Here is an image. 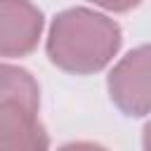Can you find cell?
Listing matches in <instances>:
<instances>
[{"instance_id": "cell-2", "label": "cell", "mask_w": 151, "mask_h": 151, "mask_svg": "<svg viewBox=\"0 0 151 151\" xmlns=\"http://www.w3.org/2000/svg\"><path fill=\"white\" fill-rule=\"evenodd\" d=\"M38 109L35 78L26 68L0 64V151H50Z\"/></svg>"}, {"instance_id": "cell-1", "label": "cell", "mask_w": 151, "mask_h": 151, "mask_svg": "<svg viewBox=\"0 0 151 151\" xmlns=\"http://www.w3.org/2000/svg\"><path fill=\"white\" fill-rule=\"evenodd\" d=\"M120 26L87 7H71L54 17L47 35L50 61L73 76H90L111 64L120 50Z\"/></svg>"}, {"instance_id": "cell-5", "label": "cell", "mask_w": 151, "mask_h": 151, "mask_svg": "<svg viewBox=\"0 0 151 151\" xmlns=\"http://www.w3.org/2000/svg\"><path fill=\"white\" fill-rule=\"evenodd\" d=\"M90 2H94L104 9H109V12H127V9L137 7L142 0H90Z\"/></svg>"}, {"instance_id": "cell-4", "label": "cell", "mask_w": 151, "mask_h": 151, "mask_svg": "<svg viewBox=\"0 0 151 151\" xmlns=\"http://www.w3.org/2000/svg\"><path fill=\"white\" fill-rule=\"evenodd\" d=\"M42 12L31 0H0V57H26L38 47Z\"/></svg>"}, {"instance_id": "cell-6", "label": "cell", "mask_w": 151, "mask_h": 151, "mask_svg": "<svg viewBox=\"0 0 151 151\" xmlns=\"http://www.w3.org/2000/svg\"><path fill=\"white\" fill-rule=\"evenodd\" d=\"M59 151H106V149L92 142H71V144H64Z\"/></svg>"}, {"instance_id": "cell-3", "label": "cell", "mask_w": 151, "mask_h": 151, "mask_svg": "<svg viewBox=\"0 0 151 151\" xmlns=\"http://www.w3.org/2000/svg\"><path fill=\"white\" fill-rule=\"evenodd\" d=\"M109 94L111 101L132 118H144L149 113V47L139 45L127 52L109 73Z\"/></svg>"}]
</instances>
